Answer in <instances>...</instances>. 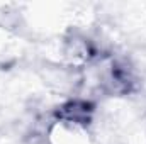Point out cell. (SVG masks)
I'll use <instances>...</instances> for the list:
<instances>
[{
  "label": "cell",
  "instance_id": "obj_1",
  "mask_svg": "<svg viewBox=\"0 0 146 144\" xmlns=\"http://www.w3.org/2000/svg\"><path fill=\"white\" fill-rule=\"evenodd\" d=\"M92 114V105L87 102H70L66 105H63L60 110V115L70 122H76V124H83L90 119Z\"/></svg>",
  "mask_w": 146,
  "mask_h": 144
}]
</instances>
